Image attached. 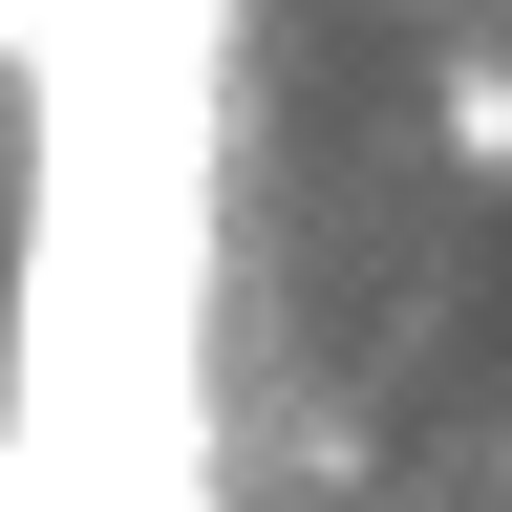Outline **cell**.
<instances>
[{"mask_svg":"<svg viewBox=\"0 0 512 512\" xmlns=\"http://www.w3.org/2000/svg\"><path fill=\"white\" fill-rule=\"evenodd\" d=\"M427 150L470 171V192L512 171V64H491V43H448V64H427Z\"/></svg>","mask_w":512,"mask_h":512,"instance_id":"1","label":"cell"}]
</instances>
